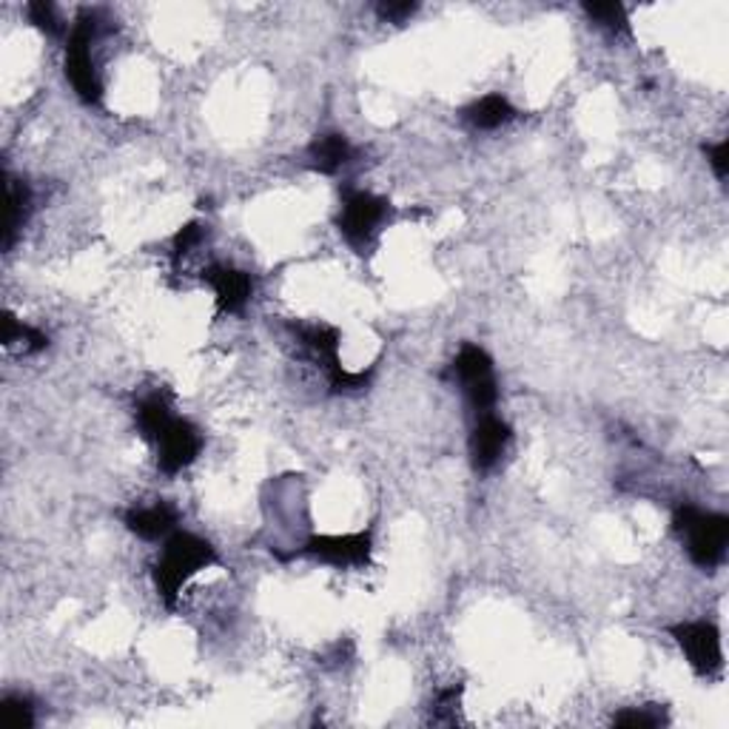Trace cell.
<instances>
[{"label": "cell", "instance_id": "6da1fadb", "mask_svg": "<svg viewBox=\"0 0 729 729\" xmlns=\"http://www.w3.org/2000/svg\"><path fill=\"white\" fill-rule=\"evenodd\" d=\"M134 422H137L140 437L154 444L157 468L166 476H177L179 471H186L203 451V433L188 419L174 417L172 404L163 393L140 399L134 408Z\"/></svg>", "mask_w": 729, "mask_h": 729}, {"label": "cell", "instance_id": "7a4b0ae2", "mask_svg": "<svg viewBox=\"0 0 729 729\" xmlns=\"http://www.w3.org/2000/svg\"><path fill=\"white\" fill-rule=\"evenodd\" d=\"M217 564V551L212 547V542L206 538L194 536L186 531H174L172 536L163 538V551L160 558L154 562V587H157V596L163 598L168 610L177 607V598L183 593L188 582L197 576L199 571H206Z\"/></svg>", "mask_w": 729, "mask_h": 729}, {"label": "cell", "instance_id": "3957f363", "mask_svg": "<svg viewBox=\"0 0 729 729\" xmlns=\"http://www.w3.org/2000/svg\"><path fill=\"white\" fill-rule=\"evenodd\" d=\"M672 531L684 542L692 562L704 571H712L716 564L723 562L729 542V518L721 513H704L692 504L678 507L672 516Z\"/></svg>", "mask_w": 729, "mask_h": 729}, {"label": "cell", "instance_id": "277c9868", "mask_svg": "<svg viewBox=\"0 0 729 729\" xmlns=\"http://www.w3.org/2000/svg\"><path fill=\"white\" fill-rule=\"evenodd\" d=\"M97 32L100 12L97 9H83L66 38V63H63L66 66V80L86 106H100V100H103V83H100L92 58V43Z\"/></svg>", "mask_w": 729, "mask_h": 729}, {"label": "cell", "instance_id": "5b68a950", "mask_svg": "<svg viewBox=\"0 0 729 729\" xmlns=\"http://www.w3.org/2000/svg\"><path fill=\"white\" fill-rule=\"evenodd\" d=\"M388 217H391V203L388 199L371 192H359V188H346L342 192V206H339L337 228L359 254H364L373 246V239H377L379 228H382Z\"/></svg>", "mask_w": 729, "mask_h": 729}, {"label": "cell", "instance_id": "8992f818", "mask_svg": "<svg viewBox=\"0 0 729 729\" xmlns=\"http://www.w3.org/2000/svg\"><path fill=\"white\" fill-rule=\"evenodd\" d=\"M451 377L459 382L476 417L479 413H491L496 408V371H493V359L487 357L484 348L473 346V342L462 346V351L451 362Z\"/></svg>", "mask_w": 729, "mask_h": 729}, {"label": "cell", "instance_id": "52a82bcc", "mask_svg": "<svg viewBox=\"0 0 729 729\" xmlns=\"http://www.w3.org/2000/svg\"><path fill=\"white\" fill-rule=\"evenodd\" d=\"M277 558H317L333 567H364L371 562V533H346V536H311L291 553H277Z\"/></svg>", "mask_w": 729, "mask_h": 729}, {"label": "cell", "instance_id": "ba28073f", "mask_svg": "<svg viewBox=\"0 0 729 729\" xmlns=\"http://www.w3.org/2000/svg\"><path fill=\"white\" fill-rule=\"evenodd\" d=\"M698 676H718L723 667L721 633L712 622H681L667 627Z\"/></svg>", "mask_w": 729, "mask_h": 729}, {"label": "cell", "instance_id": "9c48e42d", "mask_svg": "<svg viewBox=\"0 0 729 729\" xmlns=\"http://www.w3.org/2000/svg\"><path fill=\"white\" fill-rule=\"evenodd\" d=\"M513 431L511 424L499 419L496 413H479L476 424L471 433V462L476 471H491L493 464L502 459V453L511 444Z\"/></svg>", "mask_w": 729, "mask_h": 729}, {"label": "cell", "instance_id": "30bf717a", "mask_svg": "<svg viewBox=\"0 0 729 729\" xmlns=\"http://www.w3.org/2000/svg\"><path fill=\"white\" fill-rule=\"evenodd\" d=\"M203 283L214 288L217 297V308L223 314H243L251 302L254 283L246 271H239L234 266H223V263H212L203 271Z\"/></svg>", "mask_w": 729, "mask_h": 729}, {"label": "cell", "instance_id": "8fae6325", "mask_svg": "<svg viewBox=\"0 0 729 729\" xmlns=\"http://www.w3.org/2000/svg\"><path fill=\"white\" fill-rule=\"evenodd\" d=\"M177 511H174L172 504L157 502L148 504V507H134L123 516V524H126L129 531L134 536L146 538V542H160V538H168L174 531H177Z\"/></svg>", "mask_w": 729, "mask_h": 729}, {"label": "cell", "instance_id": "7c38bea8", "mask_svg": "<svg viewBox=\"0 0 729 729\" xmlns=\"http://www.w3.org/2000/svg\"><path fill=\"white\" fill-rule=\"evenodd\" d=\"M353 157H357V152H353L351 140L339 132L319 134L308 146V166L319 174H339Z\"/></svg>", "mask_w": 729, "mask_h": 729}, {"label": "cell", "instance_id": "4fadbf2b", "mask_svg": "<svg viewBox=\"0 0 729 729\" xmlns=\"http://www.w3.org/2000/svg\"><path fill=\"white\" fill-rule=\"evenodd\" d=\"M516 109L511 106V100L502 97V94H484L482 100L471 103L464 109V120L471 123L476 132H496L504 123L516 120Z\"/></svg>", "mask_w": 729, "mask_h": 729}, {"label": "cell", "instance_id": "5bb4252c", "mask_svg": "<svg viewBox=\"0 0 729 729\" xmlns=\"http://www.w3.org/2000/svg\"><path fill=\"white\" fill-rule=\"evenodd\" d=\"M29 212H32V192L23 179H14L7 174V214H3V248L14 246V237L27 223Z\"/></svg>", "mask_w": 729, "mask_h": 729}, {"label": "cell", "instance_id": "9a60e30c", "mask_svg": "<svg viewBox=\"0 0 729 729\" xmlns=\"http://www.w3.org/2000/svg\"><path fill=\"white\" fill-rule=\"evenodd\" d=\"M0 326H3V331H0V342L7 348H20V353H38L49 346L47 333L38 331V328L32 326H23V322H18L12 314H3Z\"/></svg>", "mask_w": 729, "mask_h": 729}, {"label": "cell", "instance_id": "2e32d148", "mask_svg": "<svg viewBox=\"0 0 729 729\" xmlns=\"http://www.w3.org/2000/svg\"><path fill=\"white\" fill-rule=\"evenodd\" d=\"M587 18L610 34H630V23H627V9L622 3H584Z\"/></svg>", "mask_w": 729, "mask_h": 729}, {"label": "cell", "instance_id": "e0dca14e", "mask_svg": "<svg viewBox=\"0 0 729 729\" xmlns=\"http://www.w3.org/2000/svg\"><path fill=\"white\" fill-rule=\"evenodd\" d=\"M0 716L7 729H32L34 727V707L23 696H3L0 701Z\"/></svg>", "mask_w": 729, "mask_h": 729}, {"label": "cell", "instance_id": "ac0fdd59", "mask_svg": "<svg viewBox=\"0 0 729 729\" xmlns=\"http://www.w3.org/2000/svg\"><path fill=\"white\" fill-rule=\"evenodd\" d=\"M613 723L627 729H653L667 723V716H664V710H658L656 704H647V707H633V710L618 712V716H613Z\"/></svg>", "mask_w": 729, "mask_h": 729}, {"label": "cell", "instance_id": "d6986e66", "mask_svg": "<svg viewBox=\"0 0 729 729\" xmlns=\"http://www.w3.org/2000/svg\"><path fill=\"white\" fill-rule=\"evenodd\" d=\"M206 237H208V226H203V223H188V226L179 228V232L174 234V243H172L174 268L179 266V259L186 257V254H192Z\"/></svg>", "mask_w": 729, "mask_h": 729}, {"label": "cell", "instance_id": "ffe728a7", "mask_svg": "<svg viewBox=\"0 0 729 729\" xmlns=\"http://www.w3.org/2000/svg\"><path fill=\"white\" fill-rule=\"evenodd\" d=\"M27 14H29V20H32L34 27L40 29V32L54 34V38H58V34H63V20H60L58 9H54L52 3H47V0L29 3Z\"/></svg>", "mask_w": 729, "mask_h": 729}, {"label": "cell", "instance_id": "44dd1931", "mask_svg": "<svg viewBox=\"0 0 729 729\" xmlns=\"http://www.w3.org/2000/svg\"><path fill=\"white\" fill-rule=\"evenodd\" d=\"M459 696H462V687H451V690L439 692L437 701H433V707H431L433 721H437V723H453V721H456Z\"/></svg>", "mask_w": 729, "mask_h": 729}, {"label": "cell", "instance_id": "7402d4cb", "mask_svg": "<svg viewBox=\"0 0 729 729\" xmlns=\"http://www.w3.org/2000/svg\"><path fill=\"white\" fill-rule=\"evenodd\" d=\"M417 3H397V0H388V3H379L377 7V14L379 20H384V23H404L408 18H413V12H417Z\"/></svg>", "mask_w": 729, "mask_h": 729}, {"label": "cell", "instance_id": "603a6c76", "mask_svg": "<svg viewBox=\"0 0 729 729\" xmlns=\"http://www.w3.org/2000/svg\"><path fill=\"white\" fill-rule=\"evenodd\" d=\"M704 152H707V160H710V166H712V172H716V177L727 179V172H729V143L727 140H721V143H716V146H707Z\"/></svg>", "mask_w": 729, "mask_h": 729}]
</instances>
